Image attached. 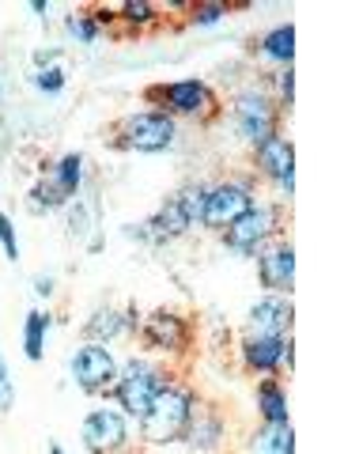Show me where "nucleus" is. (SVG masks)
I'll list each match as a JSON object with an SVG mask.
<instances>
[{
    "instance_id": "obj_12",
    "label": "nucleus",
    "mask_w": 344,
    "mask_h": 454,
    "mask_svg": "<svg viewBox=\"0 0 344 454\" xmlns=\"http://www.w3.org/2000/svg\"><path fill=\"white\" fill-rule=\"evenodd\" d=\"M257 284H262L265 292L272 295H292L295 288V247L288 243V239H272V243H265L262 250H257Z\"/></svg>"
},
{
    "instance_id": "obj_11",
    "label": "nucleus",
    "mask_w": 344,
    "mask_h": 454,
    "mask_svg": "<svg viewBox=\"0 0 344 454\" xmlns=\"http://www.w3.org/2000/svg\"><path fill=\"white\" fill-rule=\"evenodd\" d=\"M288 340H292V333H254V330H246L238 337L242 367L257 379L284 375V348H288Z\"/></svg>"
},
{
    "instance_id": "obj_21",
    "label": "nucleus",
    "mask_w": 344,
    "mask_h": 454,
    "mask_svg": "<svg viewBox=\"0 0 344 454\" xmlns=\"http://www.w3.org/2000/svg\"><path fill=\"white\" fill-rule=\"evenodd\" d=\"M50 178L57 182V190H61L68 201H73V197H80V186H83V155H80V152L61 155V160L50 167Z\"/></svg>"
},
{
    "instance_id": "obj_16",
    "label": "nucleus",
    "mask_w": 344,
    "mask_h": 454,
    "mask_svg": "<svg viewBox=\"0 0 344 454\" xmlns=\"http://www.w3.org/2000/svg\"><path fill=\"white\" fill-rule=\"evenodd\" d=\"M292 325H295V307L288 295L265 292L246 315V330L254 333H292Z\"/></svg>"
},
{
    "instance_id": "obj_3",
    "label": "nucleus",
    "mask_w": 344,
    "mask_h": 454,
    "mask_svg": "<svg viewBox=\"0 0 344 454\" xmlns=\"http://www.w3.org/2000/svg\"><path fill=\"white\" fill-rule=\"evenodd\" d=\"M167 382H170V372L133 356V360H125L118 367V382H113L110 397L118 402V409L129 420H145V413L152 409V402L160 397V390L167 387Z\"/></svg>"
},
{
    "instance_id": "obj_25",
    "label": "nucleus",
    "mask_w": 344,
    "mask_h": 454,
    "mask_svg": "<svg viewBox=\"0 0 344 454\" xmlns=\"http://www.w3.org/2000/svg\"><path fill=\"white\" fill-rule=\"evenodd\" d=\"M205 193H208V182H185V186H178L175 193V201L182 205V212L190 216V223L197 227L200 223V208H205Z\"/></svg>"
},
{
    "instance_id": "obj_2",
    "label": "nucleus",
    "mask_w": 344,
    "mask_h": 454,
    "mask_svg": "<svg viewBox=\"0 0 344 454\" xmlns=\"http://www.w3.org/2000/svg\"><path fill=\"white\" fill-rule=\"evenodd\" d=\"M145 98L152 110H163L170 118H190V121H216L220 118V95L205 80H170L145 88Z\"/></svg>"
},
{
    "instance_id": "obj_15",
    "label": "nucleus",
    "mask_w": 344,
    "mask_h": 454,
    "mask_svg": "<svg viewBox=\"0 0 344 454\" xmlns=\"http://www.w3.org/2000/svg\"><path fill=\"white\" fill-rule=\"evenodd\" d=\"M137 322H140V315H137V307H125V310H118V307H98L95 315L83 322V340L88 345H113V340H121V337H129L137 330Z\"/></svg>"
},
{
    "instance_id": "obj_22",
    "label": "nucleus",
    "mask_w": 344,
    "mask_h": 454,
    "mask_svg": "<svg viewBox=\"0 0 344 454\" xmlns=\"http://www.w3.org/2000/svg\"><path fill=\"white\" fill-rule=\"evenodd\" d=\"M118 12V27H125V31H152V27H160V8L152 4V0H125Z\"/></svg>"
},
{
    "instance_id": "obj_19",
    "label": "nucleus",
    "mask_w": 344,
    "mask_h": 454,
    "mask_svg": "<svg viewBox=\"0 0 344 454\" xmlns=\"http://www.w3.org/2000/svg\"><path fill=\"white\" fill-rule=\"evenodd\" d=\"M246 454H295L292 424H262V428L246 439Z\"/></svg>"
},
{
    "instance_id": "obj_26",
    "label": "nucleus",
    "mask_w": 344,
    "mask_h": 454,
    "mask_svg": "<svg viewBox=\"0 0 344 454\" xmlns=\"http://www.w3.org/2000/svg\"><path fill=\"white\" fill-rule=\"evenodd\" d=\"M272 103H277L280 110H288L295 103V65H284L272 73Z\"/></svg>"
},
{
    "instance_id": "obj_18",
    "label": "nucleus",
    "mask_w": 344,
    "mask_h": 454,
    "mask_svg": "<svg viewBox=\"0 0 344 454\" xmlns=\"http://www.w3.org/2000/svg\"><path fill=\"white\" fill-rule=\"evenodd\" d=\"M254 402L257 413H262V424H288V394H284L280 379H257Z\"/></svg>"
},
{
    "instance_id": "obj_13",
    "label": "nucleus",
    "mask_w": 344,
    "mask_h": 454,
    "mask_svg": "<svg viewBox=\"0 0 344 454\" xmlns=\"http://www.w3.org/2000/svg\"><path fill=\"white\" fill-rule=\"evenodd\" d=\"M223 439H227L223 413L216 405H208V402H200V397H197L193 417H190V424H185V432H182L178 443L190 447V454H220Z\"/></svg>"
},
{
    "instance_id": "obj_32",
    "label": "nucleus",
    "mask_w": 344,
    "mask_h": 454,
    "mask_svg": "<svg viewBox=\"0 0 344 454\" xmlns=\"http://www.w3.org/2000/svg\"><path fill=\"white\" fill-rule=\"evenodd\" d=\"M31 12H35V16H38V20H50V8H46V4H42V0H35V4H31Z\"/></svg>"
},
{
    "instance_id": "obj_31",
    "label": "nucleus",
    "mask_w": 344,
    "mask_h": 454,
    "mask_svg": "<svg viewBox=\"0 0 344 454\" xmlns=\"http://www.w3.org/2000/svg\"><path fill=\"white\" fill-rule=\"evenodd\" d=\"M53 288H57V284L50 277H35V295H38V300H50Z\"/></svg>"
},
{
    "instance_id": "obj_30",
    "label": "nucleus",
    "mask_w": 344,
    "mask_h": 454,
    "mask_svg": "<svg viewBox=\"0 0 344 454\" xmlns=\"http://www.w3.org/2000/svg\"><path fill=\"white\" fill-rule=\"evenodd\" d=\"M12 402H16V387H12V379L0 382V413H8Z\"/></svg>"
},
{
    "instance_id": "obj_28",
    "label": "nucleus",
    "mask_w": 344,
    "mask_h": 454,
    "mask_svg": "<svg viewBox=\"0 0 344 454\" xmlns=\"http://www.w3.org/2000/svg\"><path fill=\"white\" fill-rule=\"evenodd\" d=\"M0 250H4L8 262H20V235L12 216H4V212H0Z\"/></svg>"
},
{
    "instance_id": "obj_14",
    "label": "nucleus",
    "mask_w": 344,
    "mask_h": 454,
    "mask_svg": "<svg viewBox=\"0 0 344 454\" xmlns=\"http://www.w3.org/2000/svg\"><path fill=\"white\" fill-rule=\"evenodd\" d=\"M254 167L262 170L272 186H280V193H295V148H292V140H284L277 133V137H269L265 145H257Z\"/></svg>"
},
{
    "instance_id": "obj_8",
    "label": "nucleus",
    "mask_w": 344,
    "mask_h": 454,
    "mask_svg": "<svg viewBox=\"0 0 344 454\" xmlns=\"http://www.w3.org/2000/svg\"><path fill=\"white\" fill-rule=\"evenodd\" d=\"M118 367H121L118 356L106 345H88L83 340L73 352V360H68V375L88 397H110L113 382H118Z\"/></svg>"
},
{
    "instance_id": "obj_24",
    "label": "nucleus",
    "mask_w": 344,
    "mask_h": 454,
    "mask_svg": "<svg viewBox=\"0 0 344 454\" xmlns=\"http://www.w3.org/2000/svg\"><path fill=\"white\" fill-rule=\"evenodd\" d=\"M65 31H68V38H73V42H80V46H95V42L103 38V27L95 23L91 8L88 12H73V16L65 20Z\"/></svg>"
},
{
    "instance_id": "obj_9",
    "label": "nucleus",
    "mask_w": 344,
    "mask_h": 454,
    "mask_svg": "<svg viewBox=\"0 0 344 454\" xmlns=\"http://www.w3.org/2000/svg\"><path fill=\"white\" fill-rule=\"evenodd\" d=\"M137 325H140V340H145V348L148 352H163V356H170V360L185 356L190 345H193L190 318H182L178 310H170V307L152 310V315H145V322H137Z\"/></svg>"
},
{
    "instance_id": "obj_1",
    "label": "nucleus",
    "mask_w": 344,
    "mask_h": 454,
    "mask_svg": "<svg viewBox=\"0 0 344 454\" xmlns=\"http://www.w3.org/2000/svg\"><path fill=\"white\" fill-rule=\"evenodd\" d=\"M193 405H197V394L193 387H185V382L170 379L167 387L160 390V397L152 402V409L140 420V439L152 447H167V443H178L185 424L193 417Z\"/></svg>"
},
{
    "instance_id": "obj_34",
    "label": "nucleus",
    "mask_w": 344,
    "mask_h": 454,
    "mask_svg": "<svg viewBox=\"0 0 344 454\" xmlns=\"http://www.w3.org/2000/svg\"><path fill=\"white\" fill-rule=\"evenodd\" d=\"M50 454H65V447L61 443H50Z\"/></svg>"
},
{
    "instance_id": "obj_29",
    "label": "nucleus",
    "mask_w": 344,
    "mask_h": 454,
    "mask_svg": "<svg viewBox=\"0 0 344 454\" xmlns=\"http://www.w3.org/2000/svg\"><path fill=\"white\" fill-rule=\"evenodd\" d=\"M223 16H227L223 4H193V8H190V20H193L197 27H212V23H220Z\"/></svg>"
},
{
    "instance_id": "obj_5",
    "label": "nucleus",
    "mask_w": 344,
    "mask_h": 454,
    "mask_svg": "<svg viewBox=\"0 0 344 454\" xmlns=\"http://www.w3.org/2000/svg\"><path fill=\"white\" fill-rule=\"evenodd\" d=\"M280 231H284V208L269 201H254L231 227H223V247L235 258H257V250L272 243V239H280Z\"/></svg>"
},
{
    "instance_id": "obj_4",
    "label": "nucleus",
    "mask_w": 344,
    "mask_h": 454,
    "mask_svg": "<svg viewBox=\"0 0 344 454\" xmlns=\"http://www.w3.org/2000/svg\"><path fill=\"white\" fill-rule=\"evenodd\" d=\"M175 137H178V121L170 118V114L148 106V110H137V114H129V118H121V125L110 137V148L160 155L175 145Z\"/></svg>"
},
{
    "instance_id": "obj_27",
    "label": "nucleus",
    "mask_w": 344,
    "mask_h": 454,
    "mask_svg": "<svg viewBox=\"0 0 344 454\" xmlns=\"http://www.w3.org/2000/svg\"><path fill=\"white\" fill-rule=\"evenodd\" d=\"M35 88L42 91V95H61L65 91V68L61 65H46V68H38L35 73Z\"/></svg>"
},
{
    "instance_id": "obj_35",
    "label": "nucleus",
    "mask_w": 344,
    "mask_h": 454,
    "mask_svg": "<svg viewBox=\"0 0 344 454\" xmlns=\"http://www.w3.org/2000/svg\"><path fill=\"white\" fill-rule=\"evenodd\" d=\"M0 95H4V91H0Z\"/></svg>"
},
{
    "instance_id": "obj_23",
    "label": "nucleus",
    "mask_w": 344,
    "mask_h": 454,
    "mask_svg": "<svg viewBox=\"0 0 344 454\" xmlns=\"http://www.w3.org/2000/svg\"><path fill=\"white\" fill-rule=\"evenodd\" d=\"M61 205H68V197L57 190V182L50 175L38 178L35 186H31V193H27V208H31L35 216H42V212H53V208H61Z\"/></svg>"
},
{
    "instance_id": "obj_10",
    "label": "nucleus",
    "mask_w": 344,
    "mask_h": 454,
    "mask_svg": "<svg viewBox=\"0 0 344 454\" xmlns=\"http://www.w3.org/2000/svg\"><path fill=\"white\" fill-rule=\"evenodd\" d=\"M80 439L88 454H125L129 447V417L118 405H98L80 424Z\"/></svg>"
},
{
    "instance_id": "obj_6",
    "label": "nucleus",
    "mask_w": 344,
    "mask_h": 454,
    "mask_svg": "<svg viewBox=\"0 0 344 454\" xmlns=\"http://www.w3.org/2000/svg\"><path fill=\"white\" fill-rule=\"evenodd\" d=\"M231 114H235V129L238 137L246 140L250 148L257 145H265L269 137H277L280 133V106L269 98V91L262 88H246V91H238L235 95V103H231Z\"/></svg>"
},
{
    "instance_id": "obj_17",
    "label": "nucleus",
    "mask_w": 344,
    "mask_h": 454,
    "mask_svg": "<svg viewBox=\"0 0 344 454\" xmlns=\"http://www.w3.org/2000/svg\"><path fill=\"white\" fill-rule=\"evenodd\" d=\"M257 57L269 65H292L295 61V27L292 23H280V27H272V31L262 35V42H257Z\"/></svg>"
},
{
    "instance_id": "obj_7",
    "label": "nucleus",
    "mask_w": 344,
    "mask_h": 454,
    "mask_svg": "<svg viewBox=\"0 0 344 454\" xmlns=\"http://www.w3.org/2000/svg\"><path fill=\"white\" fill-rule=\"evenodd\" d=\"M254 193H257L254 178H223V182H216V186H208L205 208H200V227H212V231L231 227L242 212L257 201Z\"/></svg>"
},
{
    "instance_id": "obj_33",
    "label": "nucleus",
    "mask_w": 344,
    "mask_h": 454,
    "mask_svg": "<svg viewBox=\"0 0 344 454\" xmlns=\"http://www.w3.org/2000/svg\"><path fill=\"white\" fill-rule=\"evenodd\" d=\"M8 379V364H4V352H0V382Z\"/></svg>"
},
{
    "instance_id": "obj_20",
    "label": "nucleus",
    "mask_w": 344,
    "mask_h": 454,
    "mask_svg": "<svg viewBox=\"0 0 344 454\" xmlns=\"http://www.w3.org/2000/svg\"><path fill=\"white\" fill-rule=\"evenodd\" d=\"M50 330H53V318L46 315V310H31V315H27V322H23V356L27 360L38 364L42 356H46Z\"/></svg>"
}]
</instances>
